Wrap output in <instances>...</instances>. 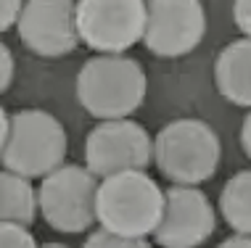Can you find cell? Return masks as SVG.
Wrapping results in <instances>:
<instances>
[{"instance_id":"8","label":"cell","mask_w":251,"mask_h":248,"mask_svg":"<svg viewBox=\"0 0 251 248\" xmlns=\"http://www.w3.org/2000/svg\"><path fill=\"white\" fill-rule=\"evenodd\" d=\"M143 43L153 56L180 58L199 48L206 32L201 0H148Z\"/></svg>"},{"instance_id":"4","label":"cell","mask_w":251,"mask_h":248,"mask_svg":"<svg viewBox=\"0 0 251 248\" xmlns=\"http://www.w3.org/2000/svg\"><path fill=\"white\" fill-rule=\"evenodd\" d=\"M220 156V137L201 119H175L153 140V161L175 185L206 182L214 177Z\"/></svg>"},{"instance_id":"16","label":"cell","mask_w":251,"mask_h":248,"mask_svg":"<svg viewBox=\"0 0 251 248\" xmlns=\"http://www.w3.org/2000/svg\"><path fill=\"white\" fill-rule=\"evenodd\" d=\"M24 11V0H3L0 3V29L8 32L13 24H19Z\"/></svg>"},{"instance_id":"5","label":"cell","mask_w":251,"mask_h":248,"mask_svg":"<svg viewBox=\"0 0 251 248\" xmlns=\"http://www.w3.org/2000/svg\"><path fill=\"white\" fill-rule=\"evenodd\" d=\"M98 177L87 166L61 164L40 182V214L56 232H85L98 222Z\"/></svg>"},{"instance_id":"15","label":"cell","mask_w":251,"mask_h":248,"mask_svg":"<svg viewBox=\"0 0 251 248\" xmlns=\"http://www.w3.org/2000/svg\"><path fill=\"white\" fill-rule=\"evenodd\" d=\"M0 248H43L24 225L3 222L0 225Z\"/></svg>"},{"instance_id":"12","label":"cell","mask_w":251,"mask_h":248,"mask_svg":"<svg viewBox=\"0 0 251 248\" xmlns=\"http://www.w3.org/2000/svg\"><path fill=\"white\" fill-rule=\"evenodd\" d=\"M40 193L32 187L29 177L3 169L0 174V219L29 227L37 219Z\"/></svg>"},{"instance_id":"11","label":"cell","mask_w":251,"mask_h":248,"mask_svg":"<svg viewBox=\"0 0 251 248\" xmlns=\"http://www.w3.org/2000/svg\"><path fill=\"white\" fill-rule=\"evenodd\" d=\"M214 82L220 95L235 106L251 109V40L225 45L214 61Z\"/></svg>"},{"instance_id":"20","label":"cell","mask_w":251,"mask_h":248,"mask_svg":"<svg viewBox=\"0 0 251 248\" xmlns=\"http://www.w3.org/2000/svg\"><path fill=\"white\" fill-rule=\"evenodd\" d=\"M241 145H243V153L251 158V111L243 119V127H241Z\"/></svg>"},{"instance_id":"1","label":"cell","mask_w":251,"mask_h":248,"mask_svg":"<svg viewBox=\"0 0 251 248\" xmlns=\"http://www.w3.org/2000/svg\"><path fill=\"white\" fill-rule=\"evenodd\" d=\"M66 158V132L53 113L24 109L0 113V161L22 177H48Z\"/></svg>"},{"instance_id":"19","label":"cell","mask_w":251,"mask_h":248,"mask_svg":"<svg viewBox=\"0 0 251 248\" xmlns=\"http://www.w3.org/2000/svg\"><path fill=\"white\" fill-rule=\"evenodd\" d=\"M217 248H251V235H241V232H235V235L225 238Z\"/></svg>"},{"instance_id":"14","label":"cell","mask_w":251,"mask_h":248,"mask_svg":"<svg viewBox=\"0 0 251 248\" xmlns=\"http://www.w3.org/2000/svg\"><path fill=\"white\" fill-rule=\"evenodd\" d=\"M82 248H151L146 238H127V235H117L111 230H96L90 232Z\"/></svg>"},{"instance_id":"3","label":"cell","mask_w":251,"mask_h":248,"mask_svg":"<svg viewBox=\"0 0 251 248\" xmlns=\"http://www.w3.org/2000/svg\"><path fill=\"white\" fill-rule=\"evenodd\" d=\"M164 190L146 169L103 177L96 196V217L103 230L127 238L153 235L164 217Z\"/></svg>"},{"instance_id":"13","label":"cell","mask_w":251,"mask_h":248,"mask_svg":"<svg viewBox=\"0 0 251 248\" xmlns=\"http://www.w3.org/2000/svg\"><path fill=\"white\" fill-rule=\"evenodd\" d=\"M220 211L230 230L251 235V169H243L225 182L220 193Z\"/></svg>"},{"instance_id":"17","label":"cell","mask_w":251,"mask_h":248,"mask_svg":"<svg viewBox=\"0 0 251 248\" xmlns=\"http://www.w3.org/2000/svg\"><path fill=\"white\" fill-rule=\"evenodd\" d=\"M233 19L235 26L251 40V0H233Z\"/></svg>"},{"instance_id":"10","label":"cell","mask_w":251,"mask_h":248,"mask_svg":"<svg viewBox=\"0 0 251 248\" xmlns=\"http://www.w3.org/2000/svg\"><path fill=\"white\" fill-rule=\"evenodd\" d=\"M164 217L153 232L161 248H196L217 227L214 206L206 193L193 185H175L164 190Z\"/></svg>"},{"instance_id":"9","label":"cell","mask_w":251,"mask_h":248,"mask_svg":"<svg viewBox=\"0 0 251 248\" xmlns=\"http://www.w3.org/2000/svg\"><path fill=\"white\" fill-rule=\"evenodd\" d=\"M19 37L43 58H61L79 45L74 0H26L19 19Z\"/></svg>"},{"instance_id":"18","label":"cell","mask_w":251,"mask_h":248,"mask_svg":"<svg viewBox=\"0 0 251 248\" xmlns=\"http://www.w3.org/2000/svg\"><path fill=\"white\" fill-rule=\"evenodd\" d=\"M0 53H3V77H0V90L5 92L11 87V82H13V56H11L8 45H3Z\"/></svg>"},{"instance_id":"7","label":"cell","mask_w":251,"mask_h":248,"mask_svg":"<svg viewBox=\"0 0 251 248\" xmlns=\"http://www.w3.org/2000/svg\"><path fill=\"white\" fill-rule=\"evenodd\" d=\"M153 158V140L132 119H108L93 127L85 140V166L96 177L146 169Z\"/></svg>"},{"instance_id":"2","label":"cell","mask_w":251,"mask_h":248,"mask_svg":"<svg viewBox=\"0 0 251 248\" xmlns=\"http://www.w3.org/2000/svg\"><path fill=\"white\" fill-rule=\"evenodd\" d=\"M148 90L146 71L125 53H100L77 71V100L90 116L127 119L140 109Z\"/></svg>"},{"instance_id":"21","label":"cell","mask_w":251,"mask_h":248,"mask_svg":"<svg viewBox=\"0 0 251 248\" xmlns=\"http://www.w3.org/2000/svg\"><path fill=\"white\" fill-rule=\"evenodd\" d=\"M43 248H69V246H64V243H53V240H50V243H43Z\"/></svg>"},{"instance_id":"6","label":"cell","mask_w":251,"mask_h":248,"mask_svg":"<svg viewBox=\"0 0 251 248\" xmlns=\"http://www.w3.org/2000/svg\"><path fill=\"white\" fill-rule=\"evenodd\" d=\"M146 0H79V40L98 53H125L146 35Z\"/></svg>"}]
</instances>
